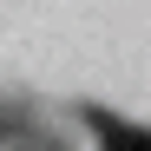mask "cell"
I'll use <instances>...</instances> for the list:
<instances>
[{"label": "cell", "mask_w": 151, "mask_h": 151, "mask_svg": "<svg viewBox=\"0 0 151 151\" xmlns=\"http://www.w3.org/2000/svg\"><path fill=\"white\" fill-rule=\"evenodd\" d=\"M92 132H99L105 151H151V132H132V125H118V118H105V112H92Z\"/></svg>", "instance_id": "6da1fadb"}]
</instances>
